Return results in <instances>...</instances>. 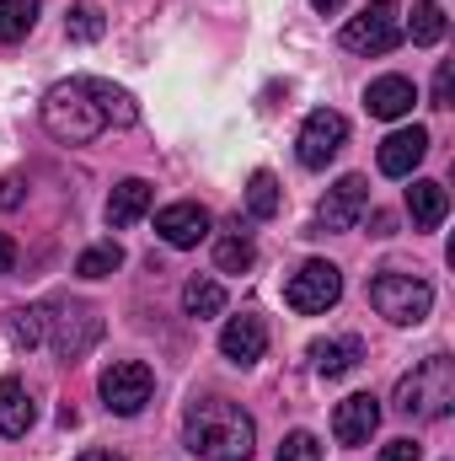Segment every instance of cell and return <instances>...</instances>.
<instances>
[{
  "label": "cell",
  "mask_w": 455,
  "mask_h": 461,
  "mask_svg": "<svg viewBox=\"0 0 455 461\" xmlns=\"http://www.w3.org/2000/svg\"><path fill=\"white\" fill-rule=\"evenodd\" d=\"M183 440L199 461H252L257 451V424L241 402H226V397H204L188 408L183 419Z\"/></svg>",
  "instance_id": "obj_1"
},
{
  "label": "cell",
  "mask_w": 455,
  "mask_h": 461,
  "mask_svg": "<svg viewBox=\"0 0 455 461\" xmlns=\"http://www.w3.org/2000/svg\"><path fill=\"white\" fill-rule=\"evenodd\" d=\"M391 408H397L402 419H418V424L451 419V408H455V359L451 354H429L424 365H413V370L397 381Z\"/></svg>",
  "instance_id": "obj_2"
},
{
  "label": "cell",
  "mask_w": 455,
  "mask_h": 461,
  "mask_svg": "<svg viewBox=\"0 0 455 461\" xmlns=\"http://www.w3.org/2000/svg\"><path fill=\"white\" fill-rule=\"evenodd\" d=\"M38 113H43V129H49L59 145H92V140L108 129V118H103V108L92 103V92H86V81H81V76H70V81L49 86Z\"/></svg>",
  "instance_id": "obj_3"
},
{
  "label": "cell",
  "mask_w": 455,
  "mask_h": 461,
  "mask_svg": "<svg viewBox=\"0 0 455 461\" xmlns=\"http://www.w3.org/2000/svg\"><path fill=\"white\" fill-rule=\"evenodd\" d=\"M370 306L391 322V328H418L429 312H434V285L418 279V274H402V268H380L370 279Z\"/></svg>",
  "instance_id": "obj_4"
},
{
  "label": "cell",
  "mask_w": 455,
  "mask_h": 461,
  "mask_svg": "<svg viewBox=\"0 0 455 461\" xmlns=\"http://www.w3.org/2000/svg\"><path fill=\"white\" fill-rule=\"evenodd\" d=\"M284 301H290V312H300V317H322V312H333V306L343 301V268L338 263H327V258H311L300 274H290Z\"/></svg>",
  "instance_id": "obj_5"
},
{
  "label": "cell",
  "mask_w": 455,
  "mask_h": 461,
  "mask_svg": "<svg viewBox=\"0 0 455 461\" xmlns=\"http://www.w3.org/2000/svg\"><path fill=\"white\" fill-rule=\"evenodd\" d=\"M397 43H402V5L397 0H370L343 27V49H353V54H391Z\"/></svg>",
  "instance_id": "obj_6"
},
{
  "label": "cell",
  "mask_w": 455,
  "mask_h": 461,
  "mask_svg": "<svg viewBox=\"0 0 455 461\" xmlns=\"http://www.w3.org/2000/svg\"><path fill=\"white\" fill-rule=\"evenodd\" d=\"M97 392H103L108 413H118V419H134V413L156 397V375H150V365H139V359H113V365L103 370Z\"/></svg>",
  "instance_id": "obj_7"
},
{
  "label": "cell",
  "mask_w": 455,
  "mask_h": 461,
  "mask_svg": "<svg viewBox=\"0 0 455 461\" xmlns=\"http://www.w3.org/2000/svg\"><path fill=\"white\" fill-rule=\"evenodd\" d=\"M343 145H348V118L333 113V108H317V113H306V123H300L295 156H300V167L322 172V167H327V161L338 156Z\"/></svg>",
  "instance_id": "obj_8"
},
{
  "label": "cell",
  "mask_w": 455,
  "mask_h": 461,
  "mask_svg": "<svg viewBox=\"0 0 455 461\" xmlns=\"http://www.w3.org/2000/svg\"><path fill=\"white\" fill-rule=\"evenodd\" d=\"M49 339H54V354L65 365H76L86 348L103 339V317L92 306H59V317H49Z\"/></svg>",
  "instance_id": "obj_9"
},
{
  "label": "cell",
  "mask_w": 455,
  "mask_h": 461,
  "mask_svg": "<svg viewBox=\"0 0 455 461\" xmlns=\"http://www.w3.org/2000/svg\"><path fill=\"white\" fill-rule=\"evenodd\" d=\"M364 210H370V177L348 172V177H338V183L327 188V199H322V210H317V226L322 230H353L364 221Z\"/></svg>",
  "instance_id": "obj_10"
},
{
  "label": "cell",
  "mask_w": 455,
  "mask_h": 461,
  "mask_svg": "<svg viewBox=\"0 0 455 461\" xmlns=\"http://www.w3.org/2000/svg\"><path fill=\"white\" fill-rule=\"evenodd\" d=\"M380 429V397L375 392H353L333 408V435L338 446H370V435Z\"/></svg>",
  "instance_id": "obj_11"
},
{
  "label": "cell",
  "mask_w": 455,
  "mask_h": 461,
  "mask_svg": "<svg viewBox=\"0 0 455 461\" xmlns=\"http://www.w3.org/2000/svg\"><path fill=\"white\" fill-rule=\"evenodd\" d=\"M210 226H215V221H210V210H204V204H193V199L166 204V210L156 215V236H161L166 247H177V252H183V247H199V241L210 236Z\"/></svg>",
  "instance_id": "obj_12"
},
{
  "label": "cell",
  "mask_w": 455,
  "mask_h": 461,
  "mask_svg": "<svg viewBox=\"0 0 455 461\" xmlns=\"http://www.w3.org/2000/svg\"><path fill=\"white\" fill-rule=\"evenodd\" d=\"M429 156V129H397V134H386L380 140V156H375V167L386 172V177H413L418 172V161Z\"/></svg>",
  "instance_id": "obj_13"
},
{
  "label": "cell",
  "mask_w": 455,
  "mask_h": 461,
  "mask_svg": "<svg viewBox=\"0 0 455 461\" xmlns=\"http://www.w3.org/2000/svg\"><path fill=\"white\" fill-rule=\"evenodd\" d=\"M220 354H226L230 365H257L268 354V322L252 317V312L230 317L226 328H220Z\"/></svg>",
  "instance_id": "obj_14"
},
{
  "label": "cell",
  "mask_w": 455,
  "mask_h": 461,
  "mask_svg": "<svg viewBox=\"0 0 455 461\" xmlns=\"http://www.w3.org/2000/svg\"><path fill=\"white\" fill-rule=\"evenodd\" d=\"M413 103H418V86L407 81V76H375L370 86H364V108L370 118H407L413 113Z\"/></svg>",
  "instance_id": "obj_15"
},
{
  "label": "cell",
  "mask_w": 455,
  "mask_h": 461,
  "mask_svg": "<svg viewBox=\"0 0 455 461\" xmlns=\"http://www.w3.org/2000/svg\"><path fill=\"white\" fill-rule=\"evenodd\" d=\"M32 424H38V402H32L27 381L22 375H5L0 381V435L5 440H22Z\"/></svg>",
  "instance_id": "obj_16"
},
{
  "label": "cell",
  "mask_w": 455,
  "mask_h": 461,
  "mask_svg": "<svg viewBox=\"0 0 455 461\" xmlns=\"http://www.w3.org/2000/svg\"><path fill=\"white\" fill-rule=\"evenodd\" d=\"M359 359H364V344H359L353 333H343V339H317V344H311V365H317L322 381H343V375H353Z\"/></svg>",
  "instance_id": "obj_17"
},
{
  "label": "cell",
  "mask_w": 455,
  "mask_h": 461,
  "mask_svg": "<svg viewBox=\"0 0 455 461\" xmlns=\"http://www.w3.org/2000/svg\"><path fill=\"white\" fill-rule=\"evenodd\" d=\"M150 204H156V188L145 177H123L113 194H108V226L123 230V226H134V221H145Z\"/></svg>",
  "instance_id": "obj_18"
},
{
  "label": "cell",
  "mask_w": 455,
  "mask_h": 461,
  "mask_svg": "<svg viewBox=\"0 0 455 461\" xmlns=\"http://www.w3.org/2000/svg\"><path fill=\"white\" fill-rule=\"evenodd\" d=\"M407 215H413V226L418 230H440L445 226V215H451V194H445V183H434V177H413V188H407Z\"/></svg>",
  "instance_id": "obj_19"
},
{
  "label": "cell",
  "mask_w": 455,
  "mask_h": 461,
  "mask_svg": "<svg viewBox=\"0 0 455 461\" xmlns=\"http://www.w3.org/2000/svg\"><path fill=\"white\" fill-rule=\"evenodd\" d=\"M86 81V92H92V103L103 108V118L113 123V129H134L139 123V103L123 92V86H113V81H103V76H81Z\"/></svg>",
  "instance_id": "obj_20"
},
{
  "label": "cell",
  "mask_w": 455,
  "mask_h": 461,
  "mask_svg": "<svg viewBox=\"0 0 455 461\" xmlns=\"http://www.w3.org/2000/svg\"><path fill=\"white\" fill-rule=\"evenodd\" d=\"M183 312L199 317V322H204V317H220V312H226V285L210 279V274L188 279V285H183Z\"/></svg>",
  "instance_id": "obj_21"
},
{
  "label": "cell",
  "mask_w": 455,
  "mask_h": 461,
  "mask_svg": "<svg viewBox=\"0 0 455 461\" xmlns=\"http://www.w3.org/2000/svg\"><path fill=\"white\" fill-rule=\"evenodd\" d=\"M402 38H413L418 49L440 43V38H445V11H440V0H418V5H413V16L402 22Z\"/></svg>",
  "instance_id": "obj_22"
},
{
  "label": "cell",
  "mask_w": 455,
  "mask_h": 461,
  "mask_svg": "<svg viewBox=\"0 0 455 461\" xmlns=\"http://www.w3.org/2000/svg\"><path fill=\"white\" fill-rule=\"evenodd\" d=\"M279 210H284L279 177H273V172H252V183H246V215H252V221H273Z\"/></svg>",
  "instance_id": "obj_23"
},
{
  "label": "cell",
  "mask_w": 455,
  "mask_h": 461,
  "mask_svg": "<svg viewBox=\"0 0 455 461\" xmlns=\"http://www.w3.org/2000/svg\"><path fill=\"white\" fill-rule=\"evenodd\" d=\"M5 333H11L16 348H38L49 339V306H22V312H11V317H5Z\"/></svg>",
  "instance_id": "obj_24"
},
{
  "label": "cell",
  "mask_w": 455,
  "mask_h": 461,
  "mask_svg": "<svg viewBox=\"0 0 455 461\" xmlns=\"http://www.w3.org/2000/svg\"><path fill=\"white\" fill-rule=\"evenodd\" d=\"M65 32H70V43H97V38L108 32L103 5H97V0H76V5L65 11Z\"/></svg>",
  "instance_id": "obj_25"
},
{
  "label": "cell",
  "mask_w": 455,
  "mask_h": 461,
  "mask_svg": "<svg viewBox=\"0 0 455 461\" xmlns=\"http://www.w3.org/2000/svg\"><path fill=\"white\" fill-rule=\"evenodd\" d=\"M43 0H0V43H22L38 27Z\"/></svg>",
  "instance_id": "obj_26"
},
{
  "label": "cell",
  "mask_w": 455,
  "mask_h": 461,
  "mask_svg": "<svg viewBox=\"0 0 455 461\" xmlns=\"http://www.w3.org/2000/svg\"><path fill=\"white\" fill-rule=\"evenodd\" d=\"M215 263H220V274H246V268L257 263V247H252V236L226 230V236L215 241Z\"/></svg>",
  "instance_id": "obj_27"
},
{
  "label": "cell",
  "mask_w": 455,
  "mask_h": 461,
  "mask_svg": "<svg viewBox=\"0 0 455 461\" xmlns=\"http://www.w3.org/2000/svg\"><path fill=\"white\" fill-rule=\"evenodd\" d=\"M118 268H123V247H118V241H97V247H86V252L76 258V274H81V279H108Z\"/></svg>",
  "instance_id": "obj_28"
},
{
  "label": "cell",
  "mask_w": 455,
  "mask_h": 461,
  "mask_svg": "<svg viewBox=\"0 0 455 461\" xmlns=\"http://www.w3.org/2000/svg\"><path fill=\"white\" fill-rule=\"evenodd\" d=\"M273 461H322V440H317L311 429H290Z\"/></svg>",
  "instance_id": "obj_29"
},
{
  "label": "cell",
  "mask_w": 455,
  "mask_h": 461,
  "mask_svg": "<svg viewBox=\"0 0 455 461\" xmlns=\"http://www.w3.org/2000/svg\"><path fill=\"white\" fill-rule=\"evenodd\" d=\"M418 456H424V451H418V440H386L375 461H418Z\"/></svg>",
  "instance_id": "obj_30"
},
{
  "label": "cell",
  "mask_w": 455,
  "mask_h": 461,
  "mask_svg": "<svg viewBox=\"0 0 455 461\" xmlns=\"http://www.w3.org/2000/svg\"><path fill=\"white\" fill-rule=\"evenodd\" d=\"M451 86H455V65L445 59V65L434 70V108H451Z\"/></svg>",
  "instance_id": "obj_31"
},
{
  "label": "cell",
  "mask_w": 455,
  "mask_h": 461,
  "mask_svg": "<svg viewBox=\"0 0 455 461\" xmlns=\"http://www.w3.org/2000/svg\"><path fill=\"white\" fill-rule=\"evenodd\" d=\"M16 199H22V177H5V183H0V204H5V210H11V204H16Z\"/></svg>",
  "instance_id": "obj_32"
},
{
  "label": "cell",
  "mask_w": 455,
  "mask_h": 461,
  "mask_svg": "<svg viewBox=\"0 0 455 461\" xmlns=\"http://www.w3.org/2000/svg\"><path fill=\"white\" fill-rule=\"evenodd\" d=\"M11 263H16V247H11V236L0 230V274H11Z\"/></svg>",
  "instance_id": "obj_33"
},
{
  "label": "cell",
  "mask_w": 455,
  "mask_h": 461,
  "mask_svg": "<svg viewBox=\"0 0 455 461\" xmlns=\"http://www.w3.org/2000/svg\"><path fill=\"white\" fill-rule=\"evenodd\" d=\"M370 226H375V236H391V215H386V210H375V215H370Z\"/></svg>",
  "instance_id": "obj_34"
},
{
  "label": "cell",
  "mask_w": 455,
  "mask_h": 461,
  "mask_svg": "<svg viewBox=\"0 0 455 461\" xmlns=\"http://www.w3.org/2000/svg\"><path fill=\"white\" fill-rule=\"evenodd\" d=\"M76 461H123V456H118V451H81Z\"/></svg>",
  "instance_id": "obj_35"
},
{
  "label": "cell",
  "mask_w": 455,
  "mask_h": 461,
  "mask_svg": "<svg viewBox=\"0 0 455 461\" xmlns=\"http://www.w3.org/2000/svg\"><path fill=\"white\" fill-rule=\"evenodd\" d=\"M311 5H317V11H322V16H333V11H338L343 0H311Z\"/></svg>",
  "instance_id": "obj_36"
}]
</instances>
